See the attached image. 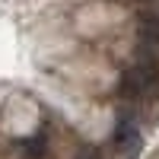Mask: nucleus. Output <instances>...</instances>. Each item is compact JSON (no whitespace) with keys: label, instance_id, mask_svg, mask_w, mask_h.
<instances>
[{"label":"nucleus","instance_id":"nucleus-1","mask_svg":"<svg viewBox=\"0 0 159 159\" xmlns=\"http://www.w3.org/2000/svg\"><path fill=\"white\" fill-rule=\"evenodd\" d=\"M134 121H137V111H127L121 121L115 124L111 137H108L115 159H137V156H140V150H143V134H140V127H137Z\"/></svg>","mask_w":159,"mask_h":159},{"label":"nucleus","instance_id":"nucleus-2","mask_svg":"<svg viewBox=\"0 0 159 159\" xmlns=\"http://www.w3.org/2000/svg\"><path fill=\"white\" fill-rule=\"evenodd\" d=\"M22 159H51V137H48V127L35 130L22 140Z\"/></svg>","mask_w":159,"mask_h":159},{"label":"nucleus","instance_id":"nucleus-3","mask_svg":"<svg viewBox=\"0 0 159 159\" xmlns=\"http://www.w3.org/2000/svg\"><path fill=\"white\" fill-rule=\"evenodd\" d=\"M76 159H102V153H99V150H92V147H83V150L76 153Z\"/></svg>","mask_w":159,"mask_h":159},{"label":"nucleus","instance_id":"nucleus-4","mask_svg":"<svg viewBox=\"0 0 159 159\" xmlns=\"http://www.w3.org/2000/svg\"><path fill=\"white\" fill-rule=\"evenodd\" d=\"M140 3H147V0H140Z\"/></svg>","mask_w":159,"mask_h":159}]
</instances>
